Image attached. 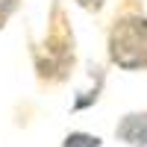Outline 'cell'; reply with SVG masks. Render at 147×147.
Segmentation results:
<instances>
[{"mask_svg": "<svg viewBox=\"0 0 147 147\" xmlns=\"http://www.w3.org/2000/svg\"><path fill=\"white\" fill-rule=\"evenodd\" d=\"M27 53L38 91H56L74 80L80 68V47L65 0H50L41 38H32V32H27Z\"/></svg>", "mask_w": 147, "mask_h": 147, "instance_id": "1", "label": "cell"}, {"mask_svg": "<svg viewBox=\"0 0 147 147\" xmlns=\"http://www.w3.org/2000/svg\"><path fill=\"white\" fill-rule=\"evenodd\" d=\"M106 65L124 74H147V6L144 0H115L106 21Z\"/></svg>", "mask_w": 147, "mask_h": 147, "instance_id": "2", "label": "cell"}, {"mask_svg": "<svg viewBox=\"0 0 147 147\" xmlns=\"http://www.w3.org/2000/svg\"><path fill=\"white\" fill-rule=\"evenodd\" d=\"M109 65L103 62H88V85L85 88H77V94L71 97V112L80 115V112H88L100 103V97L106 91V80H109Z\"/></svg>", "mask_w": 147, "mask_h": 147, "instance_id": "3", "label": "cell"}, {"mask_svg": "<svg viewBox=\"0 0 147 147\" xmlns=\"http://www.w3.org/2000/svg\"><path fill=\"white\" fill-rule=\"evenodd\" d=\"M112 136L124 147H147V109H129V112H124L115 121Z\"/></svg>", "mask_w": 147, "mask_h": 147, "instance_id": "4", "label": "cell"}, {"mask_svg": "<svg viewBox=\"0 0 147 147\" xmlns=\"http://www.w3.org/2000/svg\"><path fill=\"white\" fill-rule=\"evenodd\" d=\"M59 147H103V138L97 132H88V129H71L62 136Z\"/></svg>", "mask_w": 147, "mask_h": 147, "instance_id": "5", "label": "cell"}, {"mask_svg": "<svg viewBox=\"0 0 147 147\" xmlns=\"http://www.w3.org/2000/svg\"><path fill=\"white\" fill-rule=\"evenodd\" d=\"M24 9V0H0V32L9 27V21Z\"/></svg>", "mask_w": 147, "mask_h": 147, "instance_id": "6", "label": "cell"}, {"mask_svg": "<svg viewBox=\"0 0 147 147\" xmlns=\"http://www.w3.org/2000/svg\"><path fill=\"white\" fill-rule=\"evenodd\" d=\"M82 12H88V15H100V12L106 9V0H74Z\"/></svg>", "mask_w": 147, "mask_h": 147, "instance_id": "7", "label": "cell"}]
</instances>
